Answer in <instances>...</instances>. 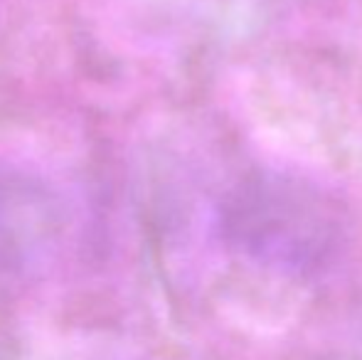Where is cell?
<instances>
[{
	"label": "cell",
	"instance_id": "obj_1",
	"mask_svg": "<svg viewBox=\"0 0 362 360\" xmlns=\"http://www.w3.org/2000/svg\"><path fill=\"white\" fill-rule=\"evenodd\" d=\"M229 227L249 252L288 262L323 250L333 220L313 192L272 180L239 192L229 210Z\"/></svg>",
	"mask_w": 362,
	"mask_h": 360
}]
</instances>
